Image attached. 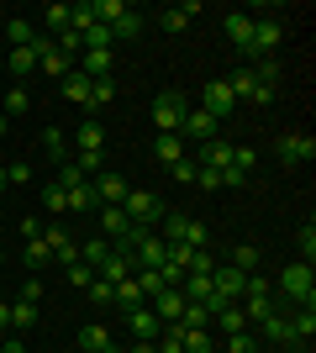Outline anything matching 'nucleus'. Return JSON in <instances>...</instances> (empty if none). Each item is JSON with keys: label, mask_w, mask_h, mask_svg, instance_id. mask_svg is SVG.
<instances>
[{"label": "nucleus", "mask_w": 316, "mask_h": 353, "mask_svg": "<svg viewBox=\"0 0 316 353\" xmlns=\"http://www.w3.org/2000/svg\"><path fill=\"white\" fill-rule=\"evenodd\" d=\"M280 295L285 301H295V306H316V269L306 264H290V269H280Z\"/></svg>", "instance_id": "1"}, {"label": "nucleus", "mask_w": 316, "mask_h": 353, "mask_svg": "<svg viewBox=\"0 0 316 353\" xmlns=\"http://www.w3.org/2000/svg\"><path fill=\"white\" fill-rule=\"evenodd\" d=\"M285 43V21H274V16H253V37H248V53L242 63H258V59H274V48Z\"/></svg>", "instance_id": "2"}, {"label": "nucleus", "mask_w": 316, "mask_h": 353, "mask_svg": "<svg viewBox=\"0 0 316 353\" xmlns=\"http://www.w3.org/2000/svg\"><path fill=\"white\" fill-rule=\"evenodd\" d=\"M121 211H127V221H132V227H158V221H164V201H158V195L153 190H127V201H121Z\"/></svg>", "instance_id": "3"}, {"label": "nucleus", "mask_w": 316, "mask_h": 353, "mask_svg": "<svg viewBox=\"0 0 316 353\" xmlns=\"http://www.w3.org/2000/svg\"><path fill=\"white\" fill-rule=\"evenodd\" d=\"M274 159L285 163V169H301V163H311V159H316V137H306V132H285L280 143H274Z\"/></svg>", "instance_id": "4"}, {"label": "nucleus", "mask_w": 316, "mask_h": 353, "mask_svg": "<svg viewBox=\"0 0 316 353\" xmlns=\"http://www.w3.org/2000/svg\"><path fill=\"white\" fill-rule=\"evenodd\" d=\"M180 137L185 143H216V137H222V121L216 117H206V111H200V105H190V111H185V121H180Z\"/></svg>", "instance_id": "5"}, {"label": "nucleus", "mask_w": 316, "mask_h": 353, "mask_svg": "<svg viewBox=\"0 0 316 353\" xmlns=\"http://www.w3.org/2000/svg\"><path fill=\"white\" fill-rule=\"evenodd\" d=\"M185 111H190V105H185V95H180V90H164V95L153 101V127H158V132H180Z\"/></svg>", "instance_id": "6"}, {"label": "nucleus", "mask_w": 316, "mask_h": 353, "mask_svg": "<svg viewBox=\"0 0 316 353\" xmlns=\"http://www.w3.org/2000/svg\"><path fill=\"white\" fill-rule=\"evenodd\" d=\"M32 59H37V69H43L48 79H63V74L74 69V63L59 53V43H53V37H32Z\"/></svg>", "instance_id": "7"}, {"label": "nucleus", "mask_w": 316, "mask_h": 353, "mask_svg": "<svg viewBox=\"0 0 316 353\" xmlns=\"http://www.w3.org/2000/svg\"><path fill=\"white\" fill-rule=\"evenodd\" d=\"M232 105L238 101H232V85H227V79H211V85L200 90V111H206V117L222 121V117H232Z\"/></svg>", "instance_id": "8"}, {"label": "nucleus", "mask_w": 316, "mask_h": 353, "mask_svg": "<svg viewBox=\"0 0 316 353\" xmlns=\"http://www.w3.org/2000/svg\"><path fill=\"white\" fill-rule=\"evenodd\" d=\"M95 221H101V227H95V237H105V243H121V237H127V227H132L121 206H95Z\"/></svg>", "instance_id": "9"}, {"label": "nucleus", "mask_w": 316, "mask_h": 353, "mask_svg": "<svg viewBox=\"0 0 316 353\" xmlns=\"http://www.w3.org/2000/svg\"><path fill=\"white\" fill-rule=\"evenodd\" d=\"M90 185H95V201H101V206H121V201H127V190H132V185H127L121 174H111V169H101Z\"/></svg>", "instance_id": "10"}, {"label": "nucleus", "mask_w": 316, "mask_h": 353, "mask_svg": "<svg viewBox=\"0 0 316 353\" xmlns=\"http://www.w3.org/2000/svg\"><path fill=\"white\" fill-rule=\"evenodd\" d=\"M242 285H248V274H242V269H232V264H227V269H216V274H211V290L222 295L227 306H238V301H242Z\"/></svg>", "instance_id": "11"}, {"label": "nucleus", "mask_w": 316, "mask_h": 353, "mask_svg": "<svg viewBox=\"0 0 316 353\" xmlns=\"http://www.w3.org/2000/svg\"><path fill=\"white\" fill-rule=\"evenodd\" d=\"M164 259H169V243H164L158 232H148V237L132 248V264H137V269H164Z\"/></svg>", "instance_id": "12"}, {"label": "nucleus", "mask_w": 316, "mask_h": 353, "mask_svg": "<svg viewBox=\"0 0 316 353\" xmlns=\"http://www.w3.org/2000/svg\"><path fill=\"white\" fill-rule=\"evenodd\" d=\"M127 332H132V338H143V343H158L164 322L153 316V306H137V311H127Z\"/></svg>", "instance_id": "13"}, {"label": "nucleus", "mask_w": 316, "mask_h": 353, "mask_svg": "<svg viewBox=\"0 0 316 353\" xmlns=\"http://www.w3.org/2000/svg\"><path fill=\"white\" fill-rule=\"evenodd\" d=\"M132 253H116V248H111V259H105V264L101 269H95V280H105V285H121V280H132Z\"/></svg>", "instance_id": "14"}, {"label": "nucleus", "mask_w": 316, "mask_h": 353, "mask_svg": "<svg viewBox=\"0 0 316 353\" xmlns=\"http://www.w3.org/2000/svg\"><path fill=\"white\" fill-rule=\"evenodd\" d=\"M148 306H153V316H158L164 327H180V316H185V295H180V290H164L158 301H148Z\"/></svg>", "instance_id": "15"}, {"label": "nucleus", "mask_w": 316, "mask_h": 353, "mask_svg": "<svg viewBox=\"0 0 316 353\" xmlns=\"http://www.w3.org/2000/svg\"><path fill=\"white\" fill-rule=\"evenodd\" d=\"M174 338H180V353H216V338L206 327H174Z\"/></svg>", "instance_id": "16"}, {"label": "nucleus", "mask_w": 316, "mask_h": 353, "mask_svg": "<svg viewBox=\"0 0 316 353\" xmlns=\"http://www.w3.org/2000/svg\"><path fill=\"white\" fill-rule=\"evenodd\" d=\"M232 153H238V143H222V137H216V143H206V148H200V169H216V174H222V169H227V163H232Z\"/></svg>", "instance_id": "17"}, {"label": "nucleus", "mask_w": 316, "mask_h": 353, "mask_svg": "<svg viewBox=\"0 0 316 353\" xmlns=\"http://www.w3.org/2000/svg\"><path fill=\"white\" fill-rule=\"evenodd\" d=\"M227 37H232V43H238V53H248V37H253V16L248 11H227Z\"/></svg>", "instance_id": "18"}, {"label": "nucleus", "mask_w": 316, "mask_h": 353, "mask_svg": "<svg viewBox=\"0 0 316 353\" xmlns=\"http://www.w3.org/2000/svg\"><path fill=\"white\" fill-rule=\"evenodd\" d=\"M258 332H264L269 343H280V348H290V343H295V338H290V316H285V311H269V316L258 322Z\"/></svg>", "instance_id": "19"}, {"label": "nucleus", "mask_w": 316, "mask_h": 353, "mask_svg": "<svg viewBox=\"0 0 316 353\" xmlns=\"http://www.w3.org/2000/svg\"><path fill=\"white\" fill-rule=\"evenodd\" d=\"M153 159H158V163H180L185 159V137L180 132H158V137H153Z\"/></svg>", "instance_id": "20"}, {"label": "nucleus", "mask_w": 316, "mask_h": 353, "mask_svg": "<svg viewBox=\"0 0 316 353\" xmlns=\"http://www.w3.org/2000/svg\"><path fill=\"white\" fill-rule=\"evenodd\" d=\"M132 280H137V290H143V301H158L164 290H174V285H169L158 269H132Z\"/></svg>", "instance_id": "21"}, {"label": "nucleus", "mask_w": 316, "mask_h": 353, "mask_svg": "<svg viewBox=\"0 0 316 353\" xmlns=\"http://www.w3.org/2000/svg\"><path fill=\"white\" fill-rule=\"evenodd\" d=\"M116 69V53H79V74H90V79H111Z\"/></svg>", "instance_id": "22"}, {"label": "nucleus", "mask_w": 316, "mask_h": 353, "mask_svg": "<svg viewBox=\"0 0 316 353\" xmlns=\"http://www.w3.org/2000/svg\"><path fill=\"white\" fill-rule=\"evenodd\" d=\"M43 153H48V159H59V163H69V132H63L59 121L43 127Z\"/></svg>", "instance_id": "23"}, {"label": "nucleus", "mask_w": 316, "mask_h": 353, "mask_svg": "<svg viewBox=\"0 0 316 353\" xmlns=\"http://www.w3.org/2000/svg\"><path fill=\"white\" fill-rule=\"evenodd\" d=\"M79 348L85 353H116V343H111V332H105L101 322H90L85 332H79Z\"/></svg>", "instance_id": "24"}, {"label": "nucleus", "mask_w": 316, "mask_h": 353, "mask_svg": "<svg viewBox=\"0 0 316 353\" xmlns=\"http://www.w3.org/2000/svg\"><path fill=\"white\" fill-rule=\"evenodd\" d=\"M196 11H200L196 0H190V6H169V11H158V27H164V32H185Z\"/></svg>", "instance_id": "25"}, {"label": "nucleus", "mask_w": 316, "mask_h": 353, "mask_svg": "<svg viewBox=\"0 0 316 353\" xmlns=\"http://www.w3.org/2000/svg\"><path fill=\"white\" fill-rule=\"evenodd\" d=\"M311 332H316V311L311 306H295V311H290V338L311 343Z\"/></svg>", "instance_id": "26"}, {"label": "nucleus", "mask_w": 316, "mask_h": 353, "mask_svg": "<svg viewBox=\"0 0 316 353\" xmlns=\"http://www.w3.org/2000/svg\"><path fill=\"white\" fill-rule=\"evenodd\" d=\"M59 85H63V95H69V101H74V105H85V101H90V74L69 69V74H63V79H59Z\"/></svg>", "instance_id": "27"}, {"label": "nucleus", "mask_w": 316, "mask_h": 353, "mask_svg": "<svg viewBox=\"0 0 316 353\" xmlns=\"http://www.w3.org/2000/svg\"><path fill=\"white\" fill-rule=\"evenodd\" d=\"M116 101V79H90V101H85V111H101V105Z\"/></svg>", "instance_id": "28"}, {"label": "nucleus", "mask_w": 316, "mask_h": 353, "mask_svg": "<svg viewBox=\"0 0 316 353\" xmlns=\"http://www.w3.org/2000/svg\"><path fill=\"white\" fill-rule=\"evenodd\" d=\"M111 295H116V306H121V311L148 306V301H143V290H137V280H121V285H111Z\"/></svg>", "instance_id": "29"}, {"label": "nucleus", "mask_w": 316, "mask_h": 353, "mask_svg": "<svg viewBox=\"0 0 316 353\" xmlns=\"http://www.w3.org/2000/svg\"><path fill=\"white\" fill-rule=\"evenodd\" d=\"M227 85H232V101H253V90H258V79H253V69H248V63H242V69L232 74V79H227Z\"/></svg>", "instance_id": "30"}, {"label": "nucleus", "mask_w": 316, "mask_h": 353, "mask_svg": "<svg viewBox=\"0 0 316 353\" xmlns=\"http://www.w3.org/2000/svg\"><path fill=\"white\" fill-rule=\"evenodd\" d=\"M105 259H111V243H105V237H90V243L79 248V264H90V269H101Z\"/></svg>", "instance_id": "31"}, {"label": "nucleus", "mask_w": 316, "mask_h": 353, "mask_svg": "<svg viewBox=\"0 0 316 353\" xmlns=\"http://www.w3.org/2000/svg\"><path fill=\"white\" fill-rule=\"evenodd\" d=\"M211 322L222 327V332H248V316H242V306H222Z\"/></svg>", "instance_id": "32"}, {"label": "nucleus", "mask_w": 316, "mask_h": 353, "mask_svg": "<svg viewBox=\"0 0 316 353\" xmlns=\"http://www.w3.org/2000/svg\"><path fill=\"white\" fill-rule=\"evenodd\" d=\"M63 195H69V211H95V206H101L90 179H85V185H74V190H63Z\"/></svg>", "instance_id": "33"}, {"label": "nucleus", "mask_w": 316, "mask_h": 353, "mask_svg": "<svg viewBox=\"0 0 316 353\" xmlns=\"http://www.w3.org/2000/svg\"><path fill=\"white\" fill-rule=\"evenodd\" d=\"M74 143H79V153H95V148H105V132H101V121H85L74 132Z\"/></svg>", "instance_id": "34"}, {"label": "nucleus", "mask_w": 316, "mask_h": 353, "mask_svg": "<svg viewBox=\"0 0 316 353\" xmlns=\"http://www.w3.org/2000/svg\"><path fill=\"white\" fill-rule=\"evenodd\" d=\"M258 259H264V253H258L253 243H238V248H232V269H242V274H253Z\"/></svg>", "instance_id": "35"}, {"label": "nucleus", "mask_w": 316, "mask_h": 353, "mask_svg": "<svg viewBox=\"0 0 316 353\" xmlns=\"http://www.w3.org/2000/svg\"><path fill=\"white\" fill-rule=\"evenodd\" d=\"M37 316H43L37 306H27V301H16V306H11V332H27V327H37Z\"/></svg>", "instance_id": "36"}, {"label": "nucleus", "mask_w": 316, "mask_h": 353, "mask_svg": "<svg viewBox=\"0 0 316 353\" xmlns=\"http://www.w3.org/2000/svg\"><path fill=\"white\" fill-rule=\"evenodd\" d=\"M222 353H258V332H227Z\"/></svg>", "instance_id": "37"}, {"label": "nucleus", "mask_w": 316, "mask_h": 353, "mask_svg": "<svg viewBox=\"0 0 316 353\" xmlns=\"http://www.w3.org/2000/svg\"><path fill=\"white\" fill-rule=\"evenodd\" d=\"M27 111H32V95L21 85H11L6 90V117H27Z\"/></svg>", "instance_id": "38"}, {"label": "nucleus", "mask_w": 316, "mask_h": 353, "mask_svg": "<svg viewBox=\"0 0 316 353\" xmlns=\"http://www.w3.org/2000/svg\"><path fill=\"white\" fill-rule=\"evenodd\" d=\"M137 32H143V16H137L132 6H127V16H121L116 27H111V37H116V43H127V37H137Z\"/></svg>", "instance_id": "39"}, {"label": "nucleus", "mask_w": 316, "mask_h": 353, "mask_svg": "<svg viewBox=\"0 0 316 353\" xmlns=\"http://www.w3.org/2000/svg\"><path fill=\"white\" fill-rule=\"evenodd\" d=\"M6 63H11V74H16V79H27V74L37 69V59H32V48H11V59H6Z\"/></svg>", "instance_id": "40"}, {"label": "nucleus", "mask_w": 316, "mask_h": 353, "mask_svg": "<svg viewBox=\"0 0 316 353\" xmlns=\"http://www.w3.org/2000/svg\"><path fill=\"white\" fill-rule=\"evenodd\" d=\"M180 243H190V248H211L206 221H196V216H190V221H185V237H180Z\"/></svg>", "instance_id": "41"}, {"label": "nucleus", "mask_w": 316, "mask_h": 353, "mask_svg": "<svg viewBox=\"0 0 316 353\" xmlns=\"http://www.w3.org/2000/svg\"><path fill=\"white\" fill-rule=\"evenodd\" d=\"M6 37H11V48H32V37H37V32H32L27 21H21V16H11V27H6Z\"/></svg>", "instance_id": "42"}, {"label": "nucleus", "mask_w": 316, "mask_h": 353, "mask_svg": "<svg viewBox=\"0 0 316 353\" xmlns=\"http://www.w3.org/2000/svg\"><path fill=\"white\" fill-rule=\"evenodd\" d=\"M295 243H301L306 264H311V259H316V221H301V227H295Z\"/></svg>", "instance_id": "43"}, {"label": "nucleus", "mask_w": 316, "mask_h": 353, "mask_svg": "<svg viewBox=\"0 0 316 353\" xmlns=\"http://www.w3.org/2000/svg\"><path fill=\"white\" fill-rule=\"evenodd\" d=\"M69 11H74V6H48V32H53V37L69 32Z\"/></svg>", "instance_id": "44"}, {"label": "nucleus", "mask_w": 316, "mask_h": 353, "mask_svg": "<svg viewBox=\"0 0 316 353\" xmlns=\"http://www.w3.org/2000/svg\"><path fill=\"white\" fill-rule=\"evenodd\" d=\"M27 264H32V269L53 264V253H48V243H43V237H32V243H27Z\"/></svg>", "instance_id": "45"}, {"label": "nucleus", "mask_w": 316, "mask_h": 353, "mask_svg": "<svg viewBox=\"0 0 316 353\" xmlns=\"http://www.w3.org/2000/svg\"><path fill=\"white\" fill-rule=\"evenodd\" d=\"M43 206L53 211V216H59V211H69V195H63L59 185H43Z\"/></svg>", "instance_id": "46"}, {"label": "nucleus", "mask_w": 316, "mask_h": 353, "mask_svg": "<svg viewBox=\"0 0 316 353\" xmlns=\"http://www.w3.org/2000/svg\"><path fill=\"white\" fill-rule=\"evenodd\" d=\"M180 327H211V311H206V306H190V301H185V316H180Z\"/></svg>", "instance_id": "47"}, {"label": "nucleus", "mask_w": 316, "mask_h": 353, "mask_svg": "<svg viewBox=\"0 0 316 353\" xmlns=\"http://www.w3.org/2000/svg\"><path fill=\"white\" fill-rule=\"evenodd\" d=\"M59 190H74V185H85V174H79L74 163H59V179H53Z\"/></svg>", "instance_id": "48"}, {"label": "nucleus", "mask_w": 316, "mask_h": 353, "mask_svg": "<svg viewBox=\"0 0 316 353\" xmlns=\"http://www.w3.org/2000/svg\"><path fill=\"white\" fill-rule=\"evenodd\" d=\"M63 274H69V285H79V290H90V280H95V269H90V264H69Z\"/></svg>", "instance_id": "49"}, {"label": "nucleus", "mask_w": 316, "mask_h": 353, "mask_svg": "<svg viewBox=\"0 0 316 353\" xmlns=\"http://www.w3.org/2000/svg\"><path fill=\"white\" fill-rule=\"evenodd\" d=\"M85 295H90L95 306H116V295H111V285H105V280H90V290H85Z\"/></svg>", "instance_id": "50"}, {"label": "nucleus", "mask_w": 316, "mask_h": 353, "mask_svg": "<svg viewBox=\"0 0 316 353\" xmlns=\"http://www.w3.org/2000/svg\"><path fill=\"white\" fill-rule=\"evenodd\" d=\"M190 274H216V259H211V248H196V259H190Z\"/></svg>", "instance_id": "51"}, {"label": "nucleus", "mask_w": 316, "mask_h": 353, "mask_svg": "<svg viewBox=\"0 0 316 353\" xmlns=\"http://www.w3.org/2000/svg\"><path fill=\"white\" fill-rule=\"evenodd\" d=\"M169 174L180 179V185H196V159H180V163H169Z\"/></svg>", "instance_id": "52"}, {"label": "nucleus", "mask_w": 316, "mask_h": 353, "mask_svg": "<svg viewBox=\"0 0 316 353\" xmlns=\"http://www.w3.org/2000/svg\"><path fill=\"white\" fill-rule=\"evenodd\" d=\"M222 185H227V190H238V185H248V169H238V163H227V169H222Z\"/></svg>", "instance_id": "53"}, {"label": "nucleus", "mask_w": 316, "mask_h": 353, "mask_svg": "<svg viewBox=\"0 0 316 353\" xmlns=\"http://www.w3.org/2000/svg\"><path fill=\"white\" fill-rule=\"evenodd\" d=\"M16 232H21V243H32V237H43V221H37V216H21V221H16Z\"/></svg>", "instance_id": "54"}, {"label": "nucleus", "mask_w": 316, "mask_h": 353, "mask_svg": "<svg viewBox=\"0 0 316 353\" xmlns=\"http://www.w3.org/2000/svg\"><path fill=\"white\" fill-rule=\"evenodd\" d=\"M27 179H32V163H21V159H16L11 169H6V185H27Z\"/></svg>", "instance_id": "55"}, {"label": "nucleus", "mask_w": 316, "mask_h": 353, "mask_svg": "<svg viewBox=\"0 0 316 353\" xmlns=\"http://www.w3.org/2000/svg\"><path fill=\"white\" fill-rule=\"evenodd\" d=\"M196 185H200V190H222V174H216V169H200V163H196Z\"/></svg>", "instance_id": "56"}, {"label": "nucleus", "mask_w": 316, "mask_h": 353, "mask_svg": "<svg viewBox=\"0 0 316 353\" xmlns=\"http://www.w3.org/2000/svg\"><path fill=\"white\" fill-rule=\"evenodd\" d=\"M21 301H27V306H37V301H43V280H27V285H21Z\"/></svg>", "instance_id": "57"}, {"label": "nucleus", "mask_w": 316, "mask_h": 353, "mask_svg": "<svg viewBox=\"0 0 316 353\" xmlns=\"http://www.w3.org/2000/svg\"><path fill=\"white\" fill-rule=\"evenodd\" d=\"M0 353H27V343H21V338H16V332H11V338H6V348H0Z\"/></svg>", "instance_id": "58"}, {"label": "nucleus", "mask_w": 316, "mask_h": 353, "mask_svg": "<svg viewBox=\"0 0 316 353\" xmlns=\"http://www.w3.org/2000/svg\"><path fill=\"white\" fill-rule=\"evenodd\" d=\"M0 332H11V306L0 301Z\"/></svg>", "instance_id": "59"}, {"label": "nucleus", "mask_w": 316, "mask_h": 353, "mask_svg": "<svg viewBox=\"0 0 316 353\" xmlns=\"http://www.w3.org/2000/svg\"><path fill=\"white\" fill-rule=\"evenodd\" d=\"M132 353H158L153 343H143V338H132Z\"/></svg>", "instance_id": "60"}, {"label": "nucleus", "mask_w": 316, "mask_h": 353, "mask_svg": "<svg viewBox=\"0 0 316 353\" xmlns=\"http://www.w3.org/2000/svg\"><path fill=\"white\" fill-rule=\"evenodd\" d=\"M0 137H6V111H0Z\"/></svg>", "instance_id": "61"}, {"label": "nucleus", "mask_w": 316, "mask_h": 353, "mask_svg": "<svg viewBox=\"0 0 316 353\" xmlns=\"http://www.w3.org/2000/svg\"><path fill=\"white\" fill-rule=\"evenodd\" d=\"M0 190H6V169H0Z\"/></svg>", "instance_id": "62"}, {"label": "nucleus", "mask_w": 316, "mask_h": 353, "mask_svg": "<svg viewBox=\"0 0 316 353\" xmlns=\"http://www.w3.org/2000/svg\"><path fill=\"white\" fill-rule=\"evenodd\" d=\"M0 269H6V248H0Z\"/></svg>", "instance_id": "63"}, {"label": "nucleus", "mask_w": 316, "mask_h": 353, "mask_svg": "<svg viewBox=\"0 0 316 353\" xmlns=\"http://www.w3.org/2000/svg\"><path fill=\"white\" fill-rule=\"evenodd\" d=\"M216 353H222V348H216Z\"/></svg>", "instance_id": "64"}]
</instances>
